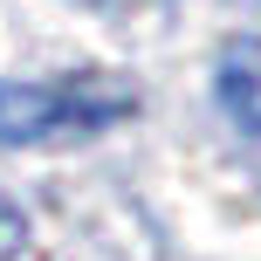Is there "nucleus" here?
Instances as JSON below:
<instances>
[{
  "mask_svg": "<svg viewBox=\"0 0 261 261\" xmlns=\"http://www.w3.org/2000/svg\"><path fill=\"white\" fill-rule=\"evenodd\" d=\"M21 241H28L21 206H14V199H0V261H14V254H21Z\"/></svg>",
  "mask_w": 261,
  "mask_h": 261,
  "instance_id": "obj_2",
  "label": "nucleus"
},
{
  "mask_svg": "<svg viewBox=\"0 0 261 261\" xmlns=\"http://www.w3.org/2000/svg\"><path fill=\"white\" fill-rule=\"evenodd\" d=\"M130 117V90L110 76L62 83H0V144H83Z\"/></svg>",
  "mask_w": 261,
  "mask_h": 261,
  "instance_id": "obj_1",
  "label": "nucleus"
}]
</instances>
